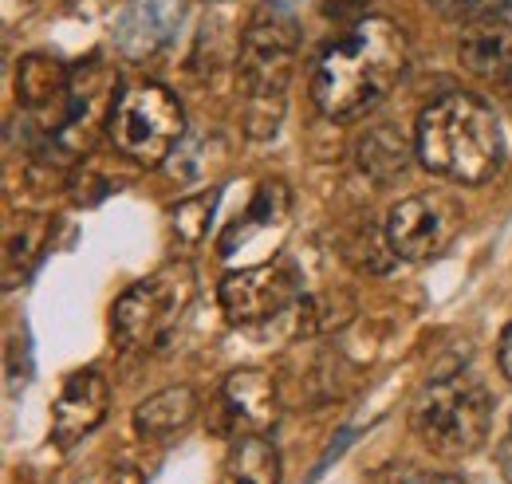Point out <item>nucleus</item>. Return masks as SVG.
<instances>
[{
	"instance_id": "21",
	"label": "nucleus",
	"mask_w": 512,
	"mask_h": 484,
	"mask_svg": "<svg viewBox=\"0 0 512 484\" xmlns=\"http://www.w3.org/2000/svg\"><path fill=\"white\" fill-rule=\"evenodd\" d=\"M446 20L457 24H477V20H489V16H501L509 8V0H430Z\"/></svg>"
},
{
	"instance_id": "4",
	"label": "nucleus",
	"mask_w": 512,
	"mask_h": 484,
	"mask_svg": "<svg viewBox=\"0 0 512 484\" xmlns=\"http://www.w3.org/2000/svg\"><path fill=\"white\" fill-rule=\"evenodd\" d=\"M410 429L414 437L446 461L473 457L493 429V398L477 378L453 374L418 394L410 406Z\"/></svg>"
},
{
	"instance_id": "25",
	"label": "nucleus",
	"mask_w": 512,
	"mask_h": 484,
	"mask_svg": "<svg viewBox=\"0 0 512 484\" xmlns=\"http://www.w3.org/2000/svg\"><path fill=\"white\" fill-rule=\"evenodd\" d=\"M497 363H501V374L512 382V323L505 327V335H501V347H497Z\"/></svg>"
},
{
	"instance_id": "18",
	"label": "nucleus",
	"mask_w": 512,
	"mask_h": 484,
	"mask_svg": "<svg viewBox=\"0 0 512 484\" xmlns=\"http://www.w3.org/2000/svg\"><path fill=\"white\" fill-rule=\"evenodd\" d=\"M48 244V221L44 217H12L8 237H4V280L16 288V280L28 276V268L40 260Z\"/></svg>"
},
{
	"instance_id": "9",
	"label": "nucleus",
	"mask_w": 512,
	"mask_h": 484,
	"mask_svg": "<svg viewBox=\"0 0 512 484\" xmlns=\"http://www.w3.org/2000/svg\"><path fill=\"white\" fill-rule=\"evenodd\" d=\"M111 410V386L99 370H75L64 382L60 398H56V414H52V437L60 445H75L87 433H95L107 422Z\"/></svg>"
},
{
	"instance_id": "17",
	"label": "nucleus",
	"mask_w": 512,
	"mask_h": 484,
	"mask_svg": "<svg viewBox=\"0 0 512 484\" xmlns=\"http://www.w3.org/2000/svg\"><path fill=\"white\" fill-rule=\"evenodd\" d=\"M225 484H280V453L264 433L233 441L225 461Z\"/></svg>"
},
{
	"instance_id": "10",
	"label": "nucleus",
	"mask_w": 512,
	"mask_h": 484,
	"mask_svg": "<svg viewBox=\"0 0 512 484\" xmlns=\"http://www.w3.org/2000/svg\"><path fill=\"white\" fill-rule=\"evenodd\" d=\"M186 20V0H130L119 16L115 40L130 60L158 56Z\"/></svg>"
},
{
	"instance_id": "6",
	"label": "nucleus",
	"mask_w": 512,
	"mask_h": 484,
	"mask_svg": "<svg viewBox=\"0 0 512 484\" xmlns=\"http://www.w3.org/2000/svg\"><path fill=\"white\" fill-rule=\"evenodd\" d=\"M193 300V272L186 264H170L115 300L111 331L123 351H154L170 339V331L182 323V311Z\"/></svg>"
},
{
	"instance_id": "8",
	"label": "nucleus",
	"mask_w": 512,
	"mask_h": 484,
	"mask_svg": "<svg viewBox=\"0 0 512 484\" xmlns=\"http://www.w3.org/2000/svg\"><path fill=\"white\" fill-rule=\"evenodd\" d=\"M221 311L233 323H264L300 303V272L288 260H268L256 268L229 272L217 288Z\"/></svg>"
},
{
	"instance_id": "5",
	"label": "nucleus",
	"mask_w": 512,
	"mask_h": 484,
	"mask_svg": "<svg viewBox=\"0 0 512 484\" xmlns=\"http://www.w3.org/2000/svg\"><path fill=\"white\" fill-rule=\"evenodd\" d=\"M107 134L134 166H162L186 134V111L166 87L138 83L111 103Z\"/></svg>"
},
{
	"instance_id": "23",
	"label": "nucleus",
	"mask_w": 512,
	"mask_h": 484,
	"mask_svg": "<svg viewBox=\"0 0 512 484\" xmlns=\"http://www.w3.org/2000/svg\"><path fill=\"white\" fill-rule=\"evenodd\" d=\"M367 4L371 0H323V12L335 20H367Z\"/></svg>"
},
{
	"instance_id": "15",
	"label": "nucleus",
	"mask_w": 512,
	"mask_h": 484,
	"mask_svg": "<svg viewBox=\"0 0 512 484\" xmlns=\"http://www.w3.org/2000/svg\"><path fill=\"white\" fill-rule=\"evenodd\" d=\"M355 162H359V170H363L371 182L386 185L406 174L410 142H406V134H402L394 122H379V126H371V130L355 142Z\"/></svg>"
},
{
	"instance_id": "12",
	"label": "nucleus",
	"mask_w": 512,
	"mask_h": 484,
	"mask_svg": "<svg viewBox=\"0 0 512 484\" xmlns=\"http://www.w3.org/2000/svg\"><path fill=\"white\" fill-rule=\"evenodd\" d=\"M457 56L461 67L473 71L477 79H493V83L512 79V24L501 16L469 24L457 44Z\"/></svg>"
},
{
	"instance_id": "26",
	"label": "nucleus",
	"mask_w": 512,
	"mask_h": 484,
	"mask_svg": "<svg viewBox=\"0 0 512 484\" xmlns=\"http://www.w3.org/2000/svg\"><path fill=\"white\" fill-rule=\"evenodd\" d=\"M434 484H465V481H457V477H434Z\"/></svg>"
},
{
	"instance_id": "27",
	"label": "nucleus",
	"mask_w": 512,
	"mask_h": 484,
	"mask_svg": "<svg viewBox=\"0 0 512 484\" xmlns=\"http://www.w3.org/2000/svg\"><path fill=\"white\" fill-rule=\"evenodd\" d=\"M276 4H292V0H276Z\"/></svg>"
},
{
	"instance_id": "13",
	"label": "nucleus",
	"mask_w": 512,
	"mask_h": 484,
	"mask_svg": "<svg viewBox=\"0 0 512 484\" xmlns=\"http://www.w3.org/2000/svg\"><path fill=\"white\" fill-rule=\"evenodd\" d=\"M16 95L32 115L64 107L71 99V71L56 56H24L16 67Z\"/></svg>"
},
{
	"instance_id": "14",
	"label": "nucleus",
	"mask_w": 512,
	"mask_h": 484,
	"mask_svg": "<svg viewBox=\"0 0 512 484\" xmlns=\"http://www.w3.org/2000/svg\"><path fill=\"white\" fill-rule=\"evenodd\" d=\"M197 410H201V402H197V390L193 386H170V390H158L146 402H138L134 429L146 441H162V437L186 429L197 418Z\"/></svg>"
},
{
	"instance_id": "3",
	"label": "nucleus",
	"mask_w": 512,
	"mask_h": 484,
	"mask_svg": "<svg viewBox=\"0 0 512 484\" xmlns=\"http://www.w3.org/2000/svg\"><path fill=\"white\" fill-rule=\"evenodd\" d=\"M296 52H300V32L296 20L276 8L264 4L256 8L241 52H237V87H241V122L245 134L264 142L276 138L284 107H288V83L296 71Z\"/></svg>"
},
{
	"instance_id": "20",
	"label": "nucleus",
	"mask_w": 512,
	"mask_h": 484,
	"mask_svg": "<svg viewBox=\"0 0 512 484\" xmlns=\"http://www.w3.org/2000/svg\"><path fill=\"white\" fill-rule=\"evenodd\" d=\"M213 205H217V193H197V197L178 201V209H174V229H178L186 241H201L205 229H209Z\"/></svg>"
},
{
	"instance_id": "11",
	"label": "nucleus",
	"mask_w": 512,
	"mask_h": 484,
	"mask_svg": "<svg viewBox=\"0 0 512 484\" xmlns=\"http://www.w3.org/2000/svg\"><path fill=\"white\" fill-rule=\"evenodd\" d=\"M221 406L229 422L245 433H264L276 418V382L264 370H233L221 386Z\"/></svg>"
},
{
	"instance_id": "22",
	"label": "nucleus",
	"mask_w": 512,
	"mask_h": 484,
	"mask_svg": "<svg viewBox=\"0 0 512 484\" xmlns=\"http://www.w3.org/2000/svg\"><path fill=\"white\" fill-rule=\"evenodd\" d=\"M367 484H434V477L418 473V469H406V465H386Z\"/></svg>"
},
{
	"instance_id": "24",
	"label": "nucleus",
	"mask_w": 512,
	"mask_h": 484,
	"mask_svg": "<svg viewBox=\"0 0 512 484\" xmlns=\"http://www.w3.org/2000/svg\"><path fill=\"white\" fill-rule=\"evenodd\" d=\"M83 484H142V473L130 469V465H111V469L95 473L91 481H83Z\"/></svg>"
},
{
	"instance_id": "2",
	"label": "nucleus",
	"mask_w": 512,
	"mask_h": 484,
	"mask_svg": "<svg viewBox=\"0 0 512 484\" xmlns=\"http://www.w3.org/2000/svg\"><path fill=\"white\" fill-rule=\"evenodd\" d=\"M418 162L453 185H485L505 166V134L493 107L469 91L434 99L414 134Z\"/></svg>"
},
{
	"instance_id": "1",
	"label": "nucleus",
	"mask_w": 512,
	"mask_h": 484,
	"mask_svg": "<svg viewBox=\"0 0 512 484\" xmlns=\"http://www.w3.org/2000/svg\"><path fill=\"white\" fill-rule=\"evenodd\" d=\"M406 71V36L398 24L367 16L339 36L312 71V99L327 119H363Z\"/></svg>"
},
{
	"instance_id": "7",
	"label": "nucleus",
	"mask_w": 512,
	"mask_h": 484,
	"mask_svg": "<svg viewBox=\"0 0 512 484\" xmlns=\"http://www.w3.org/2000/svg\"><path fill=\"white\" fill-rule=\"evenodd\" d=\"M461 225V209L442 193L402 197L386 213V244L398 260H430L438 256Z\"/></svg>"
},
{
	"instance_id": "19",
	"label": "nucleus",
	"mask_w": 512,
	"mask_h": 484,
	"mask_svg": "<svg viewBox=\"0 0 512 484\" xmlns=\"http://www.w3.org/2000/svg\"><path fill=\"white\" fill-rule=\"evenodd\" d=\"M355 315V303L347 292H316L296 303V331L300 335H331L339 327H347Z\"/></svg>"
},
{
	"instance_id": "16",
	"label": "nucleus",
	"mask_w": 512,
	"mask_h": 484,
	"mask_svg": "<svg viewBox=\"0 0 512 484\" xmlns=\"http://www.w3.org/2000/svg\"><path fill=\"white\" fill-rule=\"evenodd\" d=\"M288 209H292V193H288V185L284 182H260L253 193V201H249V209H245V217H237V225L221 237V256H229L237 244L253 241V233L260 229H280L284 221H288Z\"/></svg>"
}]
</instances>
